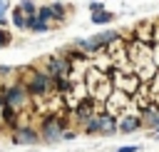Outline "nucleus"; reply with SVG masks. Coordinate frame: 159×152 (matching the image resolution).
<instances>
[{
  "mask_svg": "<svg viewBox=\"0 0 159 152\" xmlns=\"http://www.w3.org/2000/svg\"><path fill=\"white\" fill-rule=\"evenodd\" d=\"M30 100H32V97H30V92L25 90L22 82H15V85H10V87L2 92V105L10 107V110H15V112H20L22 107H27Z\"/></svg>",
  "mask_w": 159,
  "mask_h": 152,
  "instance_id": "1",
  "label": "nucleus"
},
{
  "mask_svg": "<svg viewBox=\"0 0 159 152\" xmlns=\"http://www.w3.org/2000/svg\"><path fill=\"white\" fill-rule=\"evenodd\" d=\"M117 130H119V120H117L114 115H107V112L92 117V120L84 125V132H87V135H114Z\"/></svg>",
  "mask_w": 159,
  "mask_h": 152,
  "instance_id": "2",
  "label": "nucleus"
},
{
  "mask_svg": "<svg viewBox=\"0 0 159 152\" xmlns=\"http://www.w3.org/2000/svg\"><path fill=\"white\" fill-rule=\"evenodd\" d=\"M65 125H62V120H60V115H47V117H42V125H40V135H42V140L45 142H57V140H62L65 137Z\"/></svg>",
  "mask_w": 159,
  "mask_h": 152,
  "instance_id": "3",
  "label": "nucleus"
},
{
  "mask_svg": "<svg viewBox=\"0 0 159 152\" xmlns=\"http://www.w3.org/2000/svg\"><path fill=\"white\" fill-rule=\"evenodd\" d=\"M12 140H15L17 145H37V142L42 140V135H40V130H35V127L20 125V127H15V135H12Z\"/></svg>",
  "mask_w": 159,
  "mask_h": 152,
  "instance_id": "4",
  "label": "nucleus"
},
{
  "mask_svg": "<svg viewBox=\"0 0 159 152\" xmlns=\"http://www.w3.org/2000/svg\"><path fill=\"white\" fill-rule=\"evenodd\" d=\"M129 102H132V97H129V95H124V92L114 90V92H112V97L104 102V112L117 117V110H127V107H129Z\"/></svg>",
  "mask_w": 159,
  "mask_h": 152,
  "instance_id": "5",
  "label": "nucleus"
},
{
  "mask_svg": "<svg viewBox=\"0 0 159 152\" xmlns=\"http://www.w3.org/2000/svg\"><path fill=\"white\" fill-rule=\"evenodd\" d=\"M139 127H144L142 125V115H124L122 120H119V132L122 135H129V132H134V130H139Z\"/></svg>",
  "mask_w": 159,
  "mask_h": 152,
  "instance_id": "6",
  "label": "nucleus"
},
{
  "mask_svg": "<svg viewBox=\"0 0 159 152\" xmlns=\"http://www.w3.org/2000/svg\"><path fill=\"white\" fill-rule=\"evenodd\" d=\"M144 115H142V125L144 127H154V130H159V107H144L142 110Z\"/></svg>",
  "mask_w": 159,
  "mask_h": 152,
  "instance_id": "7",
  "label": "nucleus"
},
{
  "mask_svg": "<svg viewBox=\"0 0 159 152\" xmlns=\"http://www.w3.org/2000/svg\"><path fill=\"white\" fill-rule=\"evenodd\" d=\"M112 20H114V12H109V10L92 12V22H94V25H107V22H112Z\"/></svg>",
  "mask_w": 159,
  "mask_h": 152,
  "instance_id": "8",
  "label": "nucleus"
},
{
  "mask_svg": "<svg viewBox=\"0 0 159 152\" xmlns=\"http://www.w3.org/2000/svg\"><path fill=\"white\" fill-rule=\"evenodd\" d=\"M10 20H12V25L15 27H27V15L15 5V10H12V15H10Z\"/></svg>",
  "mask_w": 159,
  "mask_h": 152,
  "instance_id": "9",
  "label": "nucleus"
},
{
  "mask_svg": "<svg viewBox=\"0 0 159 152\" xmlns=\"http://www.w3.org/2000/svg\"><path fill=\"white\" fill-rule=\"evenodd\" d=\"M52 17H55L52 5H40V7H37V20H40V22H47V25H50Z\"/></svg>",
  "mask_w": 159,
  "mask_h": 152,
  "instance_id": "10",
  "label": "nucleus"
},
{
  "mask_svg": "<svg viewBox=\"0 0 159 152\" xmlns=\"http://www.w3.org/2000/svg\"><path fill=\"white\" fill-rule=\"evenodd\" d=\"M65 10H67V5H62V2H52V12H55V20H62V17L67 15Z\"/></svg>",
  "mask_w": 159,
  "mask_h": 152,
  "instance_id": "11",
  "label": "nucleus"
},
{
  "mask_svg": "<svg viewBox=\"0 0 159 152\" xmlns=\"http://www.w3.org/2000/svg\"><path fill=\"white\" fill-rule=\"evenodd\" d=\"M10 42H12V35H10L5 27H0V50H2V47H7Z\"/></svg>",
  "mask_w": 159,
  "mask_h": 152,
  "instance_id": "12",
  "label": "nucleus"
},
{
  "mask_svg": "<svg viewBox=\"0 0 159 152\" xmlns=\"http://www.w3.org/2000/svg\"><path fill=\"white\" fill-rule=\"evenodd\" d=\"M114 152H139V145H124V147H117Z\"/></svg>",
  "mask_w": 159,
  "mask_h": 152,
  "instance_id": "13",
  "label": "nucleus"
},
{
  "mask_svg": "<svg viewBox=\"0 0 159 152\" xmlns=\"http://www.w3.org/2000/svg\"><path fill=\"white\" fill-rule=\"evenodd\" d=\"M7 7H10V2H5V0H0V27L5 25V17H2V15H5V10H7Z\"/></svg>",
  "mask_w": 159,
  "mask_h": 152,
  "instance_id": "14",
  "label": "nucleus"
},
{
  "mask_svg": "<svg viewBox=\"0 0 159 152\" xmlns=\"http://www.w3.org/2000/svg\"><path fill=\"white\" fill-rule=\"evenodd\" d=\"M89 10L92 12H99V10H104V5L102 2H89Z\"/></svg>",
  "mask_w": 159,
  "mask_h": 152,
  "instance_id": "15",
  "label": "nucleus"
},
{
  "mask_svg": "<svg viewBox=\"0 0 159 152\" xmlns=\"http://www.w3.org/2000/svg\"><path fill=\"white\" fill-rule=\"evenodd\" d=\"M75 137H77V132H75V130H67V132H65V137H62V140H75Z\"/></svg>",
  "mask_w": 159,
  "mask_h": 152,
  "instance_id": "16",
  "label": "nucleus"
}]
</instances>
